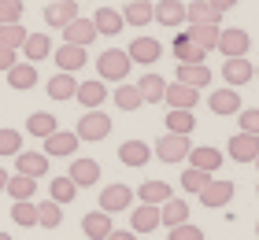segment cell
I'll use <instances>...</instances> for the list:
<instances>
[{"mask_svg":"<svg viewBox=\"0 0 259 240\" xmlns=\"http://www.w3.org/2000/svg\"><path fill=\"white\" fill-rule=\"evenodd\" d=\"M174 59H178V63H204L207 59V52L204 48H196L193 41H189V33H174Z\"/></svg>","mask_w":259,"mask_h":240,"instance_id":"29","label":"cell"},{"mask_svg":"<svg viewBox=\"0 0 259 240\" xmlns=\"http://www.w3.org/2000/svg\"><path fill=\"white\" fill-rule=\"evenodd\" d=\"M255 192H259V185H255Z\"/></svg>","mask_w":259,"mask_h":240,"instance_id":"58","label":"cell"},{"mask_svg":"<svg viewBox=\"0 0 259 240\" xmlns=\"http://www.w3.org/2000/svg\"><path fill=\"white\" fill-rule=\"evenodd\" d=\"M74 196H78V185L70 181L67 174H63V177H56V181L49 185V200H56V203H60V207H67V203L74 200Z\"/></svg>","mask_w":259,"mask_h":240,"instance_id":"40","label":"cell"},{"mask_svg":"<svg viewBox=\"0 0 259 240\" xmlns=\"http://www.w3.org/2000/svg\"><path fill=\"white\" fill-rule=\"evenodd\" d=\"M4 22H22V0H0V26Z\"/></svg>","mask_w":259,"mask_h":240,"instance_id":"47","label":"cell"},{"mask_svg":"<svg viewBox=\"0 0 259 240\" xmlns=\"http://www.w3.org/2000/svg\"><path fill=\"white\" fill-rule=\"evenodd\" d=\"M60 129V122H56V115H49V111H33L30 118H26V133L30 137H49V133H56Z\"/></svg>","mask_w":259,"mask_h":240,"instance_id":"33","label":"cell"},{"mask_svg":"<svg viewBox=\"0 0 259 240\" xmlns=\"http://www.w3.org/2000/svg\"><path fill=\"white\" fill-rule=\"evenodd\" d=\"M174 81L193 85V89H207L211 85V70H207V63H178V78Z\"/></svg>","mask_w":259,"mask_h":240,"instance_id":"22","label":"cell"},{"mask_svg":"<svg viewBox=\"0 0 259 240\" xmlns=\"http://www.w3.org/2000/svg\"><path fill=\"white\" fill-rule=\"evenodd\" d=\"M226 152H230L233 163H255V155H259V137H255V133H233L230 144H226Z\"/></svg>","mask_w":259,"mask_h":240,"instance_id":"10","label":"cell"},{"mask_svg":"<svg viewBox=\"0 0 259 240\" xmlns=\"http://www.w3.org/2000/svg\"><path fill=\"white\" fill-rule=\"evenodd\" d=\"M93 26H97L100 37H115V33H122V11H115V8H100L97 15H93Z\"/></svg>","mask_w":259,"mask_h":240,"instance_id":"27","label":"cell"},{"mask_svg":"<svg viewBox=\"0 0 259 240\" xmlns=\"http://www.w3.org/2000/svg\"><path fill=\"white\" fill-rule=\"evenodd\" d=\"M207 4H211V8H219V11H222V15H226V11H230V8H237V0H207Z\"/></svg>","mask_w":259,"mask_h":240,"instance_id":"51","label":"cell"},{"mask_svg":"<svg viewBox=\"0 0 259 240\" xmlns=\"http://www.w3.org/2000/svg\"><path fill=\"white\" fill-rule=\"evenodd\" d=\"M111 229H115L111 214H104V211H89L85 218H81V233H85V240H108Z\"/></svg>","mask_w":259,"mask_h":240,"instance_id":"20","label":"cell"},{"mask_svg":"<svg viewBox=\"0 0 259 240\" xmlns=\"http://www.w3.org/2000/svg\"><path fill=\"white\" fill-rule=\"evenodd\" d=\"M170 196H174V192H170L167 181H145V185L137 188V200L141 203H156V207H159V203H167Z\"/></svg>","mask_w":259,"mask_h":240,"instance_id":"35","label":"cell"},{"mask_svg":"<svg viewBox=\"0 0 259 240\" xmlns=\"http://www.w3.org/2000/svg\"><path fill=\"white\" fill-rule=\"evenodd\" d=\"M189 152H193V144H189V137H182V133H163L156 144H152V155L156 159H163V163H185L189 159Z\"/></svg>","mask_w":259,"mask_h":240,"instance_id":"1","label":"cell"},{"mask_svg":"<svg viewBox=\"0 0 259 240\" xmlns=\"http://www.w3.org/2000/svg\"><path fill=\"white\" fill-rule=\"evenodd\" d=\"M255 78H259V67H255Z\"/></svg>","mask_w":259,"mask_h":240,"instance_id":"55","label":"cell"},{"mask_svg":"<svg viewBox=\"0 0 259 240\" xmlns=\"http://www.w3.org/2000/svg\"><path fill=\"white\" fill-rule=\"evenodd\" d=\"M49 4H56V0H49Z\"/></svg>","mask_w":259,"mask_h":240,"instance_id":"57","label":"cell"},{"mask_svg":"<svg viewBox=\"0 0 259 240\" xmlns=\"http://www.w3.org/2000/svg\"><path fill=\"white\" fill-rule=\"evenodd\" d=\"M100 33H97V26H93V19H74V22H67L63 26V41L67 44H78V48H89L93 41H97Z\"/></svg>","mask_w":259,"mask_h":240,"instance_id":"11","label":"cell"},{"mask_svg":"<svg viewBox=\"0 0 259 240\" xmlns=\"http://www.w3.org/2000/svg\"><path fill=\"white\" fill-rule=\"evenodd\" d=\"M193 129H196L193 111H178V107H170V111H167V133H182V137H189Z\"/></svg>","mask_w":259,"mask_h":240,"instance_id":"36","label":"cell"},{"mask_svg":"<svg viewBox=\"0 0 259 240\" xmlns=\"http://www.w3.org/2000/svg\"><path fill=\"white\" fill-rule=\"evenodd\" d=\"M126 56H130V63H159V56H163V44L156 41V37H145V33H141V37H134L130 41V48H126Z\"/></svg>","mask_w":259,"mask_h":240,"instance_id":"8","label":"cell"},{"mask_svg":"<svg viewBox=\"0 0 259 240\" xmlns=\"http://www.w3.org/2000/svg\"><path fill=\"white\" fill-rule=\"evenodd\" d=\"M15 174L37 181V177L49 174V155H45V152H19L15 155Z\"/></svg>","mask_w":259,"mask_h":240,"instance_id":"15","label":"cell"},{"mask_svg":"<svg viewBox=\"0 0 259 240\" xmlns=\"http://www.w3.org/2000/svg\"><path fill=\"white\" fill-rule=\"evenodd\" d=\"M233 192H237V188H233V181H215V177H211V181L200 188L196 196H200V203H204V207L219 211V207H226V203L233 200Z\"/></svg>","mask_w":259,"mask_h":240,"instance_id":"9","label":"cell"},{"mask_svg":"<svg viewBox=\"0 0 259 240\" xmlns=\"http://www.w3.org/2000/svg\"><path fill=\"white\" fill-rule=\"evenodd\" d=\"M185 33H189V41H193L196 48H204V52H215V48H219V33H222V26H189Z\"/></svg>","mask_w":259,"mask_h":240,"instance_id":"34","label":"cell"},{"mask_svg":"<svg viewBox=\"0 0 259 240\" xmlns=\"http://www.w3.org/2000/svg\"><path fill=\"white\" fill-rule=\"evenodd\" d=\"M211 177H215V174H204V170H196V166H189V170L182 174V188H185V192H200Z\"/></svg>","mask_w":259,"mask_h":240,"instance_id":"44","label":"cell"},{"mask_svg":"<svg viewBox=\"0 0 259 240\" xmlns=\"http://www.w3.org/2000/svg\"><path fill=\"white\" fill-rule=\"evenodd\" d=\"M8 85L19 89V92L33 89V85H37V63H15L8 70Z\"/></svg>","mask_w":259,"mask_h":240,"instance_id":"30","label":"cell"},{"mask_svg":"<svg viewBox=\"0 0 259 240\" xmlns=\"http://www.w3.org/2000/svg\"><path fill=\"white\" fill-rule=\"evenodd\" d=\"M8 177H11L8 170H0V192H4V188H8Z\"/></svg>","mask_w":259,"mask_h":240,"instance_id":"52","label":"cell"},{"mask_svg":"<svg viewBox=\"0 0 259 240\" xmlns=\"http://www.w3.org/2000/svg\"><path fill=\"white\" fill-rule=\"evenodd\" d=\"M78 19V4L74 0H56V4H45V22L56 30H63L67 22H74Z\"/></svg>","mask_w":259,"mask_h":240,"instance_id":"19","label":"cell"},{"mask_svg":"<svg viewBox=\"0 0 259 240\" xmlns=\"http://www.w3.org/2000/svg\"><path fill=\"white\" fill-rule=\"evenodd\" d=\"M163 104H167V107H178V111H193V107L200 104V89H193V85H182V81H167Z\"/></svg>","mask_w":259,"mask_h":240,"instance_id":"7","label":"cell"},{"mask_svg":"<svg viewBox=\"0 0 259 240\" xmlns=\"http://www.w3.org/2000/svg\"><path fill=\"white\" fill-rule=\"evenodd\" d=\"M122 22H126V26L145 30L148 22H152V4H148V0H130L126 11H122Z\"/></svg>","mask_w":259,"mask_h":240,"instance_id":"31","label":"cell"},{"mask_svg":"<svg viewBox=\"0 0 259 240\" xmlns=\"http://www.w3.org/2000/svg\"><path fill=\"white\" fill-rule=\"evenodd\" d=\"M237 122H241V133H255L259 137V107H244V111H237Z\"/></svg>","mask_w":259,"mask_h":240,"instance_id":"46","label":"cell"},{"mask_svg":"<svg viewBox=\"0 0 259 240\" xmlns=\"http://www.w3.org/2000/svg\"><path fill=\"white\" fill-rule=\"evenodd\" d=\"M130 67H134V63H130L126 48H108V52L97 56V70H100L104 81H126Z\"/></svg>","mask_w":259,"mask_h":240,"instance_id":"2","label":"cell"},{"mask_svg":"<svg viewBox=\"0 0 259 240\" xmlns=\"http://www.w3.org/2000/svg\"><path fill=\"white\" fill-rule=\"evenodd\" d=\"M185 22L189 26H222V11L211 8L207 0H193V4H185Z\"/></svg>","mask_w":259,"mask_h":240,"instance_id":"14","label":"cell"},{"mask_svg":"<svg viewBox=\"0 0 259 240\" xmlns=\"http://www.w3.org/2000/svg\"><path fill=\"white\" fill-rule=\"evenodd\" d=\"M67 177H70L78 188H89V185L100 181V163H97V159H70Z\"/></svg>","mask_w":259,"mask_h":240,"instance_id":"17","label":"cell"},{"mask_svg":"<svg viewBox=\"0 0 259 240\" xmlns=\"http://www.w3.org/2000/svg\"><path fill=\"white\" fill-rule=\"evenodd\" d=\"M15 63H19V48H4V44H0V70L8 74Z\"/></svg>","mask_w":259,"mask_h":240,"instance_id":"49","label":"cell"},{"mask_svg":"<svg viewBox=\"0 0 259 240\" xmlns=\"http://www.w3.org/2000/svg\"><path fill=\"white\" fill-rule=\"evenodd\" d=\"M152 19L167 30H178L185 22V4L182 0H159V4H152Z\"/></svg>","mask_w":259,"mask_h":240,"instance_id":"12","label":"cell"},{"mask_svg":"<svg viewBox=\"0 0 259 240\" xmlns=\"http://www.w3.org/2000/svg\"><path fill=\"white\" fill-rule=\"evenodd\" d=\"M74 133H78V140H85V144H97V140H104V137L111 133V118L104 115L100 107H97V111H85V115H81V122H78V129H74Z\"/></svg>","mask_w":259,"mask_h":240,"instance_id":"3","label":"cell"},{"mask_svg":"<svg viewBox=\"0 0 259 240\" xmlns=\"http://www.w3.org/2000/svg\"><path fill=\"white\" fill-rule=\"evenodd\" d=\"M222 78H226V85H230V89H241V85H248V81L255 78V67H252L244 56L226 59V63H222Z\"/></svg>","mask_w":259,"mask_h":240,"instance_id":"13","label":"cell"},{"mask_svg":"<svg viewBox=\"0 0 259 240\" xmlns=\"http://www.w3.org/2000/svg\"><path fill=\"white\" fill-rule=\"evenodd\" d=\"M0 240H11V236H8V233H0Z\"/></svg>","mask_w":259,"mask_h":240,"instance_id":"53","label":"cell"},{"mask_svg":"<svg viewBox=\"0 0 259 240\" xmlns=\"http://www.w3.org/2000/svg\"><path fill=\"white\" fill-rule=\"evenodd\" d=\"M189 222V203L185 200H167V203H159V225H167V229H174V225H185Z\"/></svg>","mask_w":259,"mask_h":240,"instance_id":"25","label":"cell"},{"mask_svg":"<svg viewBox=\"0 0 259 240\" xmlns=\"http://www.w3.org/2000/svg\"><path fill=\"white\" fill-rule=\"evenodd\" d=\"M255 166H259V155H255Z\"/></svg>","mask_w":259,"mask_h":240,"instance_id":"56","label":"cell"},{"mask_svg":"<svg viewBox=\"0 0 259 240\" xmlns=\"http://www.w3.org/2000/svg\"><path fill=\"white\" fill-rule=\"evenodd\" d=\"M248 48H252V37H248V33H244L241 26H230V30H222V33H219V52L226 56V59L248 56Z\"/></svg>","mask_w":259,"mask_h":240,"instance_id":"6","label":"cell"},{"mask_svg":"<svg viewBox=\"0 0 259 240\" xmlns=\"http://www.w3.org/2000/svg\"><path fill=\"white\" fill-rule=\"evenodd\" d=\"M255 236H259V222H255Z\"/></svg>","mask_w":259,"mask_h":240,"instance_id":"54","label":"cell"},{"mask_svg":"<svg viewBox=\"0 0 259 240\" xmlns=\"http://www.w3.org/2000/svg\"><path fill=\"white\" fill-rule=\"evenodd\" d=\"M22 52H26V63H41V59H49V56H52L49 33H30L26 44H22Z\"/></svg>","mask_w":259,"mask_h":240,"instance_id":"32","label":"cell"},{"mask_svg":"<svg viewBox=\"0 0 259 240\" xmlns=\"http://www.w3.org/2000/svg\"><path fill=\"white\" fill-rule=\"evenodd\" d=\"M108 89H104V81H81V85H78V92H74V100L81 104V107H85V111H97V107L104 104V100H108Z\"/></svg>","mask_w":259,"mask_h":240,"instance_id":"23","label":"cell"},{"mask_svg":"<svg viewBox=\"0 0 259 240\" xmlns=\"http://www.w3.org/2000/svg\"><path fill=\"white\" fill-rule=\"evenodd\" d=\"M108 240H137V233H134V229H111Z\"/></svg>","mask_w":259,"mask_h":240,"instance_id":"50","label":"cell"},{"mask_svg":"<svg viewBox=\"0 0 259 240\" xmlns=\"http://www.w3.org/2000/svg\"><path fill=\"white\" fill-rule=\"evenodd\" d=\"M56 63H60L63 74H74V70H81L89 63V56H85V48H78V44H63V48H56Z\"/></svg>","mask_w":259,"mask_h":240,"instance_id":"26","label":"cell"},{"mask_svg":"<svg viewBox=\"0 0 259 240\" xmlns=\"http://www.w3.org/2000/svg\"><path fill=\"white\" fill-rule=\"evenodd\" d=\"M130 203H134V188L115 181L108 188H100V211L104 214H119V211H130Z\"/></svg>","mask_w":259,"mask_h":240,"instance_id":"4","label":"cell"},{"mask_svg":"<svg viewBox=\"0 0 259 240\" xmlns=\"http://www.w3.org/2000/svg\"><path fill=\"white\" fill-rule=\"evenodd\" d=\"M60 222H63V211H60V203H56V200H45L41 207H37V225H45V229H56Z\"/></svg>","mask_w":259,"mask_h":240,"instance_id":"43","label":"cell"},{"mask_svg":"<svg viewBox=\"0 0 259 240\" xmlns=\"http://www.w3.org/2000/svg\"><path fill=\"white\" fill-rule=\"evenodd\" d=\"M11 222L26 225V229L37 225V203H33V200H15V203H11Z\"/></svg>","mask_w":259,"mask_h":240,"instance_id":"39","label":"cell"},{"mask_svg":"<svg viewBox=\"0 0 259 240\" xmlns=\"http://www.w3.org/2000/svg\"><path fill=\"white\" fill-rule=\"evenodd\" d=\"M78 92V81H74V74H52V81H49V96L52 100H70V96Z\"/></svg>","mask_w":259,"mask_h":240,"instance_id":"37","label":"cell"},{"mask_svg":"<svg viewBox=\"0 0 259 240\" xmlns=\"http://www.w3.org/2000/svg\"><path fill=\"white\" fill-rule=\"evenodd\" d=\"M8 196L11 200H33V192H37V181L33 177H22V174H15V177H8Z\"/></svg>","mask_w":259,"mask_h":240,"instance_id":"42","label":"cell"},{"mask_svg":"<svg viewBox=\"0 0 259 240\" xmlns=\"http://www.w3.org/2000/svg\"><path fill=\"white\" fill-rule=\"evenodd\" d=\"M111 96H115V107H119V111H137V107L145 104L141 92H137V85H126V81H119V89H115Z\"/></svg>","mask_w":259,"mask_h":240,"instance_id":"38","label":"cell"},{"mask_svg":"<svg viewBox=\"0 0 259 240\" xmlns=\"http://www.w3.org/2000/svg\"><path fill=\"white\" fill-rule=\"evenodd\" d=\"M207 107H211V115H237L241 111V92H233L226 85V89H219V92L207 96Z\"/></svg>","mask_w":259,"mask_h":240,"instance_id":"24","label":"cell"},{"mask_svg":"<svg viewBox=\"0 0 259 240\" xmlns=\"http://www.w3.org/2000/svg\"><path fill=\"white\" fill-rule=\"evenodd\" d=\"M22 152V133L19 129H0V155H19Z\"/></svg>","mask_w":259,"mask_h":240,"instance_id":"45","label":"cell"},{"mask_svg":"<svg viewBox=\"0 0 259 240\" xmlns=\"http://www.w3.org/2000/svg\"><path fill=\"white\" fill-rule=\"evenodd\" d=\"M137 92H141V100H145V104H159L163 92H167V78H159L156 70H148V74H141Z\"/></svg>","mask_w":259,"mask_h":240,"instance_id":"28","label":"cell"},{"mask_svg":"<svg viewBox=\"0 0 259 240\" xmlns=\"http://www.w3.org/2000/svg\"><path fill=\"white\" fill-rule=\"evenodd\" d=\"M41 152L49 155H56V159H70V155L78 152V133H67V129H56V133H49L41 140Z\"/></svg>","mask_w":259,"mask_h":240,"instance_id":"5","label":"cell"},{"mask_svg":"<svg viewBox=\"0 0 259 240\" xmlns=\"http://www.w3.org/2000/svg\"><path fill=\"white\" fill-rule=\"evenodd\" d=\"M148 159H152V144H145V140H122L119 144V163L130 166V170L145 166Z\"/></svg>","mask_w":259,"mask_h":240,"instance_id":"18","label":"cell"},{"mask_svg":"<svg viewBox=\"0 0 259 240\" xmlns=\"http://www.w3.org/2000/svg\"><path fill=\"white\" fill-rule=\"evenodd\" d=\"M26 37H30V30L22 26V22H4V26H0V44L4 48H22Z\"/></svg>","mask_w":259,"mask_h":240,"instance_id":"41","label":"cell"},{"mask_svg":"<svg viewBox=\"0 0 259 240\" xmlns=\"http://www.w3.org/2000/svg\"><path fill=\"white\" fill-rule=\"evenodd\" d=\"M222 155L219 148H211V144H204V148H193L189 152V166H196V170H204V174H219V166H222Z\"/></svg>","mask_w":259,"mask_h":240,"instance_id":"21","label":"cell"},{"mask_svg":"<svg viewBox=\"0 0 259 240\" xmlns=\"http://www.w3.org/2000/svg\"><path fill=\"white\" fill-rule=\"evenodd\" d=\"M130 229H134L137 236L159 229V207H156V203H137V207L130 211Z\"/></svg>","mask_w":259,"mask_h":240,"instance_id":"16","label":"cell"},{"mask_svg":"<svg viewBox=\"0 0 259 240\" xmlns=\"http://www.w3.org/2000/svg\"><path fill=\"white\" fill-rule=\"evenodd\" d=\"M167 240H204V229H196L193 222H185V225H174Z\"/></svg>","mask_w":259,"mask_h":240,"instance_id":"48","label":"cell"}]
</instances>
